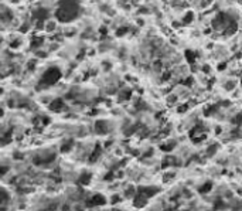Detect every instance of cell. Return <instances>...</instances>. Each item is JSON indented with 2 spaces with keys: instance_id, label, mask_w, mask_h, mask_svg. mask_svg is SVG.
Segmentation results:
<instances>
[{
  "instance_id": "cell-7",
  "label": "cell",
  "mask_w": 242,
  "mask_h": 211,
  "mask_svg": "<svg viewBox=\"0 0 242 211\" xmlns=\"http://www.w3.org/2000/svg\"><path fill=\"white\" fill-rule=\"evenodd\" d=\"M211 190H213V183L211 182H207V183H204L201 187H198V193H200V194H208Z\"/></svg>"
},
{
  "instance_id": "cell-10",
  "label": "cell",
  "mask_w": 242,
  "mask_h": 211,
  "mask_svg": "<svg viewBox=\"0 0 242 211\" xmlns=\"http://www.w3.org/2000/svg\"><path fill=\"white\" fill-rule=\"evenodd\" d=\"M187 109H188V105L183 104V105H180V106L177 108V112H179V113H181V112H187Z\"/></svg>"
},
{
  "instance_id": "cell-5",
  "label": "cell",
  "mask_w": 242,
  "mask_h": 211,
  "mask_svg": "<svg viewBox=\"0 0 242 211\" xmlns=\"http://www.w3.org/2000/svg\"><path fill=\"white\" fill-rule=\"evenodd\" d=\"M194 19H195V14H194V11H187L186 14L183 16V24H191V23L194 21Z\"/></svg>"
},
{
  "instance_id": "cell-14",
  "label": "cell",
  "mask_w": 242,
  "mask_h": 211,
  "mask_svg": "<svg viewBox=\"0 0 242 211\" xmlns=\"http://www.w3.org/2000/svg\"><path fill=\"white\" fill-rule=\"evenodd\" d=\"M241 3H242V0H241Z\"/></svg>"
},
{
  "instance_id": "cell-3",
  "label": "cell",
  "mask_w": 242,
  "mask_h": 211,
  "mask_svg": "<svg viewBox=\"0 0 242 211\" xmlns=\"http://www.w3.org/2000/svg\"><path fill=\"white\" fill-rule=\"evenodd\" d=\"M60 78V72L57 70H50L47 71L44 74V77H43V81L47 82V84H52V82H55L57 79Z\"/></svg>"
},
{
  "instance_id": "cell-9",
  "label": "cell",
  "mask_w": 242,
  "mask_h": 211,
  "mask_svg": "<svg viewBox=\"0 0 242 211\" xmlns=\"http://www.w3.org/2000/svg\"><path fill=\"white\" fill-rule=\"evenodd\" d=\"M217 150H218V144H211V146H208V148H207V156H208V157L214 156L217 153Z\"/></svg>"
},
{
  "instance_id": "cell-2",
  "label": "cell",
  "mask_w": 242,
  "mask_h": 211,
  "mask_svg": "<svg viewBox=\"0 0 242 211\" xmlns=\"http://www.w3.org/2000/svg\"><path fill=\"white\" fill-rule=\"evenodd\" d=\"M159 191H160V189L156 187V186H142V187H139V190H137V193H140L142 196H144L146 198H149V200H150L152 197L156 196Z\"/></svg>"
},
{
  "instance_id": "cell-12",
  "label": "cell",
  "mask_w": 242,
  "mask_h": 211,
  "mask_svg": "<svg viewBox=\"0 0 242 211\" xmlns=\"http://www.w3.org/2000/svg\"><path fill=\"white\" fill-rule=\"evenodd\" d=\"M227 65H228L227 63H220L218 65H217V68H218V71H224L225 68H227Z\"/></svg>"
},
{
  "instance_id": "cell-8",
  "label": "cell",
  "mask_w": 242,
  "mask_h": 211,
  "mask_svg": "<svg viewBox=\"0 0 242 211\" xmlns=\"http://www.w3.org/2000/svg\"><path fill=\"white\" fill-rule=\"evenodd\" d=\"M184 56H186V59H187V63H188V64H194V63H195V58H197V52H194L193 50H187Z\"/></svg>"
},
{
  "instance_id": "cell-6",
  "label": "cell",
  "mask_w": 242,
  "mask_h": 211,
  "mask_svg": "<svg viewBox=\"0 0 242 211\" xmlns=\"http://www.w3.org/2000/svg\"><path fill=\"white\" fill-rule=\"evenodd\" d=\"M176 148V142L174 140H170V142H164V143L160 144V149L163 152H171L173 149Z\"/></svg>"
},
{
  "instance_id": "cell-13",
  "label": "cell",
  "mask_w": 242,
  "mask_h": 211,
  "mask_svg": "<svg viewBox=\"0 0 242 211\" xmlns=\"http://www.w3.org/2000/svg\"><path fill=\"white\" fill-rule=\"evenodd\" d=\"M241 85H242V77H241Z\"/></svg>"
},
{
  "instance_id": "cell-4",
  "label": "cell",
  "mask_w": 242,
  "mask_h": 211,
  "mask_svg": "<svg viewBox=\"0 0 242 211\" xmlns=\"http://www.w3.org/2000/svg\"><path fill=\"white\" fill-rule=\"evenodd\" d=\"M106 203V198L101 194H96V196L92 197L91 200V205H103V204Z\"/></svg>"
},
{
  "instance_id": "cell-1",
  "label": "cell",
  "mask_w": 242,
  "mask_h": 211,
  "mask_svg": "<svg viewBox=\"0 0 242 211\" xmlns=\"http://www.w3.org/2000/svg\"><path fill=\"white\" fill-rule=\"evenodd\" d=\"M232 20H234V16L232 14L225 13V11H218V13L213 17V20H211V27H213L214 31L222 33Z\"/></svg>"
},
{
  "instance_id": "cell-11",
  "label": "cell",
  "mask_w": 242,
  "mask_h": 211,
  "mask_svg": "<svg viewBox=\"0 0 242 211\" xmlns=\"http://www.w3.org/2000/svg\"><path fill=\"white\" fill-rule=\"evenodd\" d=\"M128 31H129V29H128V27H125V29H119V30H117V31H116V36H119V37H121V36H123V34H126V33H128Z\"/></svg>"
}]
</instances>
